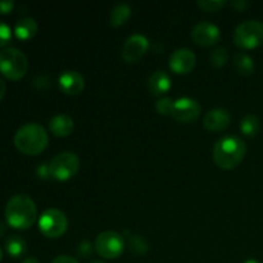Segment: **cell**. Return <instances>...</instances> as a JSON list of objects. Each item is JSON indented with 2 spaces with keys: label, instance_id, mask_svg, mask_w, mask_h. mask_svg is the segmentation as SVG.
<instances>
[{
  "label": "cell",
  "instance_id": "1",
  "mask_svg": "<svg viewBox=\"0 0 263 263\" xmlns=\"http://www.w3.org/2000/svg\"><path fill=\"white\" fill-rule=\"evenodd\" d=\"M37 208L35 202L26 194L13 195L5 205V218L12 228L26 230L35 223Z\"/></svg>",
  "mask_w": 263,
  "mask_h": 263
},
{
  "label": "cell",
  "instance_id": "2",
  "mask_svg": "<svg viewBox=\"0 0 263 263\" xmlns=\"http://www.w3.org/2000/svg\"><path fill=\"white\" fill-rule=\"evenodd\" d=\"M247 153V145L238 136H223L213 146V161L220 168L233 170L241 163Z\"/></svg>",
  "mask_w": 263,
  "mask_h": 263
},
{
  "label": "cell",
  "instance_id": "3",
  "mask_svg": "<svg viewBox=\"0 0 263 263\" xmlns=\"http://www.w3.org/2000/svg\"><path fill=\"white\" fill-rule=\"evenodd\" d=\"M49 136L45 128L35 122L21 126L14 135L15 148L27 156H37L45 151Z\"/></svg>",
  "mask_w": 263,
  "mask_h": 263
},
{
  "label": "cell",
  "instance_id": "4",
  "mask_svg": "<svg viewBox=\"0 0 263 263\" xmlns=\"http://www.w3.org/2000/svg\"><path fill=\"white\" fill-rule=\"evenodd\" d=\"M28 69L25 54L17 48H5L0 50V72L9 80H20Z\"/></svg>",
  "mask_w": 263,
  "mask_h": 263
},
{
  "label": "cell",
  "instance_id": "5",
  "mask_svg": "<svg viewBox=\"0 0 263 263\" xmlns=\"http://www.w3.org/2000/svg\"><path fill=\"white\" fill-rule=\"evenodd\" d=\"M234 43L238 48L256 49L263 44V23L258 21H246L235 28Z\"/></svg>",
  "mask_w": 263,
  "mask_h": 263
},
{
  "label": "cell",
  "instance_id": "6",
  "mask_svg": "<svg viewBox=\"0 0 263 263\" xmlns=\"http://www.w3.org/2000/svg\"><path fill=\"white\" fill-rule=\"evenodd\" d=\"M50 176L59 181H66L73 177L80 168V159L72 152H63L54 157L49 163Z\"/></svg>",
  "mask_w": 263,
  "mask_h": 263
},
{
  "label": "cell",
  "instance_id": "7",
  "mask_svg": "<svg viewBox=\"0 0 263 263\" xmlns=\"http://www.w3.org/2000/svg\"><path fill=\"white\" fill-rule=\"evenodd\" d=\"M68 220L62 211L50 208L43 212L39 220V229L46 238H61L67 230Z\"/></svg>",
  "mask_w": 263,
  "mask_h": 263
},
{
  "label": "cell",
  "instance_id": "8",
  "mask_svg": "<svg viewBox=\"0 0 263 263\" xmlns=\"http://www.w3.org/2000/svg\"><path fill=\"white\" fill-rule=\"evenodd\" d=\"M94 247L99 256L113 259L122 254L125 249V240L122 235L116 231H103L95 239Z\"/></svg>",
  "mask_w": 263,
  "mask_h": 263
},
{
  "label": "cell",
  "instance_id": "9",
  "mask_svg": "<svg viewBox=\"0 0 263 263\" xmlns=\"http://www.w3.org/2000/svg\"><path fill=\"white\" fill-rule=\"evenodd\" d=\"M200 115V104L193 98L184 97L175 100L171 116L181 123H189L197 120Z\"/></svg>",
  "mask_w": 263,
  "mask_h": 263
},
{
  "label": "cell",
  "instance_id": "10",
  "mask_svg": "<svg viewBox=\"0 0 263 263\" xmlns=\"http://www.w3.org/2000/svg\"><path fill=\"white\" fill-rule=\"evenodd\" d=\"M149 41L140 33H134L122 46V58L127 63H135L148 51Z\"/></svg>",
  "mask_w": 263,
  "mask_h": 263
},
{
  "label": "cell",
  "instance_id": "11",
  "mask_svg": "<svg viewBox=\"0 0 263 263\" xmlns=\"http://www.w3.org/2000/svg\"><path fill=\"white\" fill-rule=\"evenodd\" d=\"M168 63L172 72L177 74H186L194 69L197 57L190 49L181 48L171 54Z\"/></svg>",
  "mask_w": 263,
  "mask_h": 263
},
{
  "label": "cell",
  "instance_id": "12",
  "mask_svg": "<svg viewBox=\"0 0 263 263\" xmlns=\"http://www.w3.org/2000/svg\"><path fill=\"white\" fill-rule=\"evenodd\" d=\"M192 37L198 45L212 46L220 40L221 31L213 23L199 22L193 27Z\"/></svg>",
  "mask_w": 263,
  "mask_h": 263
},
{
  "label": "cell",
  "instance_id": "13",
  "mask_svg": "<svg viewBox=\"0 0 263 263\" xmlns=\"http://www.w3.org/2000/svg\"><path fill=\"white\" fill-rule=\"evenodd\" d=\"M230 113L222 108H215V109L208 110L203 118V126L208 131H215V133L228 128L230 126Z\"/></svg>",
  "mask_w": 263,
  "mask_h": 263
},
{
  "label": "cell",
  "instance_id": "14",
  "mask_svg": "<svg viewBox=\"0 0 263 263\" xmlns=\"http://www.w3.org/2000/svg\"><path fill=\"white\" fill-rule=\"evenodd\" d=\"M58 84L64 94L77 95L84 90L85 80L77 71H64L59 76Z\"/></svg>",
  "mask_w": 263,
  "mask_h": 263
},
{
  "label": "cell",
  "instance_id": "15",
  "mask_svg": "<svg viewBox=\"0 0 263 263\" xmlns=\"http://www.w3.org/2000/svg\"><path fill=\"white\" fill-rule=\"evenodd\" d=\"M49 128L58 138H64L73 131V120L68 115L59 113L49 121Z\"/></svg>",
  "mask_w": 263,
  "mask_h": 263
},
{
  "label": "cell",
  "instance_id": "16",
  "mask_svg": "<svg viewBox=\"0 0 263 263\" xmlns=\"http://www.w3.org/2000/svg\"><path fill=\"white\" fill-rule=\"evenodd\" d=\"M171 87V79L163 71H156L148 79V89L152 95H162L167 92Z\"/></svg>",
  "mask_w": 263,
  "mask_h": 263
},
{
  "label": "cell",
  "instance_id": "17",
  "mask_svg": "<svg viewBox=\"0 0 263 263\" xmlns=\"http://www.w3.org/2000/svg\"><path fill=\"white\" fill-rule=\"evenodd\" d=\"M37 22L31 17H25L14 26V35L20 40H30L37 33Z\"/></svg>",
  "mask_w": 263,
  "mask_h": 263
},
{
  "label": "cell",
  "instance_id": "18",
  "mask_svg": "<svg viewBox=\"0 0 263 263\" xmlns=\"http://www.w3.org/2000/svg\"><path fill=\"white\" fill-rule=\"evenodd\" d=\"M233 67L235 69L236 73L241 74V76H249L254 72V62L252 57H249L246 53H238L234 55Z\"/></svg>",
  "mask_w": 263,
  "mask_h": 263
},
{
  "label": "cell",
  "instance_id": "19",
  "mask_svg": "<svg viewBox=\"0 0 263 263\" xmlns=\"http://www.w3.org/2000/svg\"><path fill=\"white\" fill-rule=\"evenodd\" d=\"M27 246L20 235H10L5 240V251L13 258H20L25 254Z\"/></svg>",
  "mask_w": 263,
  "mask_h": 263
},
{
  "label": "cell",
  "instance_id": "20",
  "mask_svg": "<svg viewBox=\"0 0 263 263\" xmlns=\"http://www.w3.org/2000/svg\"><path fill=\"white\" fill-rule=\"evenodd\" d=\"M131 15V8L128 7L125 3H121V4L116 5L113 8L112 13H110L109 22L113 27H120V26L125 25L127 22V20Z\"/></svg>",
  "mask_w": 263,
  "mask_h": 263
},
{
  "label": "cell",
  "instance_id": "21",
  "mask_svg": "<svg viewBox=\"0 0 263 263\" xmlns=\"http://www.w3.org/2000/svg\"><path fill=\"white\" fill-rule=\"evenodd\" d=\"M261 122L259 118L254 115H247L240 121V131L248 138H254L259 133Z\"/></svg>",
  "mask_w": 263,
  "mask_h": 263
},
{
  "label": "cell",
  "instance_id": "22",
  "mask_svg": "<svg viewBox=\"0 0 263 263\" xmlns=\"http://www.w3.org/2000/svg\"><path fill=\"white\" fill-rule=\"evenodd\" d=\"M128 248L131 253L135 256H144L149 251V243L144 236L141 235H130L128 238Z\"/></svg>",
  "mask_w": 263,
  "mask_h": 263
},
{
  "label": "cell",
  "instance_id": "23",
  "mask_svg": "<svg viewBox=\"0 0 263 263\" xmlns=\"http://www.w3.org/2000/svg\"><path fill=\"white\" fill-rule=\"evenodd\" d=\"M228 59H229V53L225 48L215 49L210 55L211 64H212L213 67H217V68L225 66Z\"/></svg>",
  "mask_w": 263,
  "mask_h": 263
},
{
  "label": "cell",
  "instance_id": "24",
  "mask_svg": "<svg viewBox=\"0 0 263 263\" xmlns=\"http://www.w3.org/2000/svg\"><path fill=\"white\" fill-rule=\"evenodd\" d=\"M175 100H172L171 98H162L157 102L156 109L159 115L162 116H168L172 113V109H174Z\"/></svg>",
  "mask_w": 263,
  "mask_h": 263
},
{
  "label": "cell",
  "instance_id": "25",
  "mask_svg": "<svg viewBox=\"0 0 263 263\" xmlns=\"http://www.w3.org/2000/svg\"><path fill=\"white\" fill-rule=\"evenodd\" d=\"M197 4L199 5L200 9L205 10V12H216L225 7L226 2L225 0H199Z\"/></svg>",
  "mask_w": 263,
  "mask_h": 263
},
{
  "label": "cell",
  "instance_id": "26",
  "mask_svg": "<svg viewBox=\"0 0 263 263\" xmlns=\"http://www.w3.org/2000/svg\"><path fill=\"white\" fill-rule=\"evenodd\" d=\"M95 247H92V244L90 243V241L87 240H84L81 241V243L77 246V254H79L80 257H84V258H87V257H90L92 254V251H94Z\"/></svg>",
  "mask_w": 263,
  "mask_h": 263
},
{
  "label": "cell",
  "instance_id": "27",
  "mask_svg": "<svg viewBox=\"0 0 263 263\" xmlns=\"http://www.w3.org/2000/svg\"><path fill=\"white\" fill-rule=\"evenodd\" d=\"M10 39H12V31H10L9 26L0 21V48L7 45Z\"/></svg>",
  "mask_w": 263,
  "mask_h": 263
},
{
  "label": "cell",
  "instance_id": "28",
  "mask_svg": "<svg viewBox=\"0 0 263 263\" xmlns=\"http://www.w3.org/2000/svg\"><path fill=\"white\" fill-rule=\"evenodd\" d=\"M36 174L40 179H48L50 176V167H49V163H41L39 164L37 168H36Z\"/></svg>",
  "mask_w": 263,
  "mask_h": 263
},
{
  "label": "cell",
  "instance_id": "29",
  "mask_svg": "<svg viewBox=\"0 0 263 263\" xmlns=\"http://www.w3.org/2000/svg\"><path fill=\"white\" fill-rule=\"evenodd\" d=\"M44 82H45V84H48V85H50V80H49L46 76H44V74H41V76H37L35 80H33V85H35V86L37 87L39 90L48 89V86H45V85H44Z\"/></svg>",
  "mask_w": 263,
  "mask_h": 263
},
{
  "label": "cell",
  "instance_id": "30",
  "mask_svg": "<svg viewBox=\"0 0 263 263\" xmlns=\"http://www.w3.org/2000/svg\"><path fill=\"white\" fill-rule=\"evenodd\" d=\"M230 5L235 10H239V12H243V10H246L247 8H248L249 5H251V3L246 2V0H235V2H231Z\"/></svg>",
  "mask_w": 263,
  "mask_h": 263
},
{
  "label": "cell",
  "instance_id": "31",
  "mask_svg": "<svg viewBox=\"0 0 263 263\" xmlns=\"http://www.w3.org/2000/svg\"><path fill=\"white\" fill-rule=\"evenodd\" d=\"M14 7L12 0H0V13H9Z\"/></svg>",
  "mask_w": 263,
  "mask_h": 263
},
{
  "label": "cell",
  "instance_id": "32",
  "mask_svg": "<svg viewBox=\"0 0 263 263\" xmlns=\"http://www.w3.org/2000/svg\"><path fill=\"white\" fill-rule=\"evenodd\" d=\"M51 263H79V262H77V259L73 258V257H69V256H66V254H63V256L55 257Z\"/></svg>",
  "mask_w": 263,
  "mask_h": 263
},
{
  "label": "cell",
  "instance_id": "33",
  "mask_svg": "<svg viewBox=\"0 0 263 263\" xmlns=\"http://www.w3.org/2000/svg\"><path fill=\"white\" fill-rule=\"evenodd\" d=\"M5 89H7V86H5V82L3 81V79H0V100H2L3 98H4Z\"/></svg>",
  "mask_w": 263,
  "mask_h": 263
},
{
  "label": "cell",
  "instance_id": "34",
  "mask_svg": "<svg viewBox=\"0 0 263 263\" xmlns=\"http://www.w3.org/2000/svg\"><path fill=\"white\" fill-rule=\"evenodd\" d=\"M22 263H39V259L35 257H27Z\"/></svg>",
  "mask_w": 263,
  "mask_h": 263
},
{
  "label": "cell",
  "instance_id": "35",
  "mask_svg": "<svg viewBox=\"0 0 263 263\" xmlns=\"http://www.w3.org/2000/svg\"><path fill=\"white\" fill-rule=\"evenodd\" d=\"M5 231H7V228H5V223L0 221V238H2V236L4 235Z\"/></svg>",
  "mask_w": 263,
  "mask_h": 263
},
{
  "label": "cell",
  "instance_id": "36",
  "mask_svg": "<svg viewBox=\"0 0 263 263\" xmlns=\"http://www.w3.org/2000/svg\"><path fill=\"white\" fill-rule=\"evenodd\" d=\"M243 263H259V262L256 261V259H247V261L243 262Z\"/></svg>",
  "mask_w": 263,
  "mask_h": 263
},
{
  "label": "cell",
  "instance_id": "37",
  "mask_svg": "<svg viewBox=\"0 0 263 263\" xmlns=\"http://www.w3.org/2000/svg\"><path fill=\"white\" fill-rule=\"evenodd\" d=\"M2 259H3V251L2 248H0V262H2Z\"/></svg>",
  "mask_w": 263,
  "mask_h": 263
},
{
  "label": "cell",
  "instance_id": "38",
  "mask_svg": "<svg viewBox=\"0 0 263 263\" xmlns=\"http://www.w3.org/2000/svg\"><path fill=\"white\" fill-rule=\"evenodd\" d=\"M91 263H105V262H102V261H92Z\"/></svg>",
  "mask_w": 263,
  "mask_h": 263
}]
</instances>
